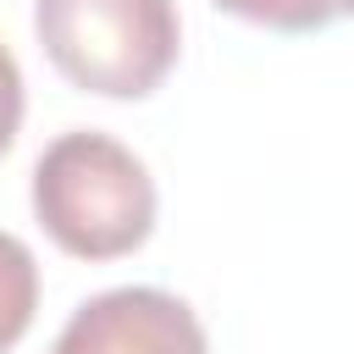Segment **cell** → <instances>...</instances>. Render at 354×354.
I'll return each mask as SVG.
<instances>
[{
	"label": "cell",
	"instance_id": "6da1fadb",
	"mask_svg": "<svg viewBox=\"0 0 354 354\" xmlns=\"http://www.w3.org/2000/svg\"><path fill=\"white\" fill-rule=\"evenodd\" d=\"M33 216L72 260H122L155 232L149 166L111 133L72 127L33 160Z\"/></svg>",
	"mask_w": 354,
	"mask_h": 354
},
{
	"label": "cell",
	"instance_id": "7a4b0ae2",
	"mask_svg": "<svg viewBox=\"0 0 354 354\" xmlns=\"http://www.w3.org/2000/svg\"><path fill=\"white\" fill-rule=\"evenodd\" d=\"M33 28L50 66L105 100L155 94L183 50L171 0H33Z\"/></svg>",
	"mask_w": 354,
	"mask_h": 354
},
{
	"label": "cell",
	"instance_id": "3957f363",
	"mask_svg": "<svg viewBox=\"0 0 354 354\" xmlns=\"http://www.w3.org/2000/svg\"><path fill=\"white\" fill-rule=\"evenodd\" d=\"M50 354H210L188 299L166 288H111L72 310Z\"/></svg>",
	"mask_w": 354,
	"mask_h": 354
},
{
	"label": "cell",
	"instance_id": "277c9868",
	"mask_svg": "<svg viewBox=\"0 0 354 354\" xmlns=\"http://www.w3.org/2000/svg\"><path fill=\"white\" fill-rule=\"evenodd\" d=\"M39 310V266L17 232H0V354L22 343Z\"/></svg>",
	"mask_w": 354,
	"mask_h": 354
},
{
	"label": "cell",
	"instance_id": "5b68a950",
	"mask_svg": "<svg viewBox=\"0 0 354 354\" xmlns=\"http://www.w3.org/2000/svg\"><path fill=\"white\" fill-rule=\"evenodd\" d=\"M216 6L271 33H321L337 17V0H216Z\"/></svg>",
	"mask_w": 354,
	"mask_h": 354
},
{
	"label": "cell",
	"instance_id": "8992f818",
	"mask_svg": "<svg viewBox=\"0 0 354 354\" xmlns=\"http://www.w3.org/2000/svg\"><path fill=\"white\" fill-rule=\"evenodd\" d=\"M17 127H22V66L0 39V155L17 144Z\"/></svg>",
	"mask_w": 354,
	"mask_h": 354
},
{
	"label": "cell",
	"instance_id": "52a82bcc",
	"mask_svg": "<svg viewBox=\"0 0 354 354\" xmlns=\"http://www.w3.org/2000/svg\"><path fill=\"white\" fill-rule=\"evenodd\" d=\"M337 11H348V17H354V0H337Z\"/></svg>",
	"mask_w": 354,
	"mask_h": 354
}]
</instances>
